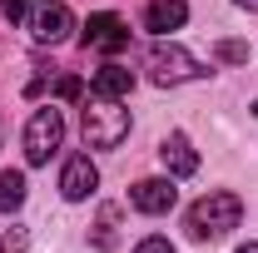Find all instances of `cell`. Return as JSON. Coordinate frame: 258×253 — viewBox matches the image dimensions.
<instances>
[{"mask_svg": "<svg viewBox=\"0 0 258 253\" xmlns=\"http://www.w3.org/2000/svg\"><path fill=\"white\" fill-rule=\"evenodd\" d=\"M64 144V119L55 104H45V109H35L30 124H25V159L30 164H50V154Z\"/></svg>", "mask_w": 258, "mask_h": 253, "instance_id": "obj_4", "label": "cell"}, {"mask_svg": "<svg viewBox=\"0 0 258 253\" xmlns=\"http://www.w3.org/2000/svg\"><path fill=\"white\" fill-rule=\"evenodd\" d=\"M159 159H164V169H169V179H189V174H199V154H194V144H189V134H164V144H159Z\"/></svg>", "mask_w": 258, "mask_h": 253, "instance_id": "obj_9", "label": "cell"}, {"mask_svg": "<svg viewBox=\"0 0 258 253\" xmlns=\"http://www.w3.org/2000/svg\"><path fill=\"white\" fill-rule=\"evenodd\" d=\"M114 223H119V209L104 204L99 209V223H95V248H114Z\"/></svg>", "mask_w": 258, "mask_h": 253, "instance_id": "obj_13", "label": "cell"}, {"mask_svg": "<svg viewBox=\"0 0 258 253\" xmlns=\"http://www.w3.org/2000/svg\"><path fill=\"white\" fill-rule=\"evenodd\" d=\"M184 20H189V5H184V0H149V5H144V25L154 35L179 30Z\"/></svg>", "mask_w": 258, "mask_h": 253, "instance_id": "obj_10", "label": "cell"}, {"mask_svg": "<svg viewBox=\"0 0 258 253\" xmlns=\"http://www.w3.org/2000/svg\"><path fill=\"white\" fill-rule=\"evenodd\" d=\"M134 90V75L124 65H99L95 70V95H109V99H124Z\"/></svg>", "mask_w": 258, "mask_h": 253, "instance_id": "obj_11", "label": "cell"}, {"mask_svg": "<svg viewBox=\"0 0 258 253\" xmlns=\"http://www.w3.org/2000/svg\"><path fill=\"white\" fill-rule=\"evenodd\" d=\"M238 253H258V243H243V248H238Z\"/></svg>", "mask_w": 258, "mask_h": 253, "instance_id": "obj_20", "label": "cell"}, {"mask_svg": "<svg viewBox=\"0 0 258 253\" xmlns=\"http://www.w3.org/2000/svg\"><path fill=\"white\" fill-rule=\"evenodd\" d=\"M233 5H243V10H258V0H233Z\"/></svg>", "mask_w": 258, "mask_h": 253, "instance_id": "obj_19", "label": "cell"}, {"mask_svg": "<svg viewBox=\"0 0 258 253\" xmlns=\"http://www.w3.org/2000/svg\"><path fill=\"white\" fill-rule=\"evenodd\" d=\"M144 70H149V80L169 90V85H189L204 75V65L194 60L184 45H174V40H159V45H149V55H144Z\"/></svg>", "mask_w": 258, "mask_h": 253, "instance_id": "obj_3", "label": "cell"}, {"mask_svg": "<svg viewBox=\"0 0 258 253\" xmlns=\"http://www.w3.org/2000/svg\"><path fill=\"white\" fill-rule=\"evenodd\" d=\"M80 124H85V144L90 149H119L129 139V109L109 95H90Z\"/></svg>", "mask_w": 258, "mask_h": 253, "instance_id": "obj_2", "label": "cell"}, {"mask_svg": "<svg viewBox=\"0 0 258 253\" xmlns=\"http://www.w3.org/2000/svg\"><path fill=\"white\" fill-rule=\"evenodd\" d=\"M214 60L219 65H248V45L243 40H219L214 45Z\"/></svg>", "mask_w": 258, "mask_h": 253, "instance_id": "obj_14", "label": "cell"}, {"mask_svg": "<svg viewBox=\"0 0 258 253\" xmlns=\"http://www.w3.org/2000/svg\"><path fill=\"white\" fill-rule=\"evenodd\" d=\"M70 30H75V15L64 0H40L30 10V35L40 45H60V40H70Z\"/></svg>", "mask_w": 258, "mask_h": 253, "instance_id": "obj_5", "label": "cell"}, {"mask_svg": "<svg viewBox=\"0 0 258 253\" xmlns=\"http://www.w3.org/2000/svg\"><path fill=\"white\" fill-rule=\"evenodd\" d=\"M85 45H90V50H104V55H119L129 45V25L119 15L99 10V15H90V25H85Z\"/></svg>", "mask_w": 258, "mask_h": 253, "instance_id": "obj_8", "label": "cell"}, {"mask_svg": "<svg viewBox=\"0 0 258 253\" xmlns=\"http://www.w3.org/2000/svg\"><path fill=\"white\" fill-rule=\"evenodd\" d=\"M129 204H134L139 214L159 219V214H169V209L179 204V189H174V179H139V184L129 189Z\"/></svg>", "mask_w": 258, "mask_h": 253, "instance_id": "obj_6", "label": "cell"}, {"mask_svg": "<svg viewBox=\"0 0 258 253\" xmlns=\"http://www.w3.org/2000/svg\"><path fill=\"white\" fill-rule=\"evenodd\" d=\"M253 114H258V104H253Z\"/></svg>", "mask_w": 258, "mask_h": 253, "instance_id": "obj_21", "label": "cell"}, {"mask_svg": "<svg viewBox=\"0 0 258 253\" xmlns=\"http://www.w3.org/2000/svg\"><path fill=\"white\" fill-rule=\"evenodd\" d=\"M95 184H99V169H95V159H90V154H70V159H64V169H60V194L70 199V204L90 199Z\"/></svg>", "mask_w": 258, "mask_h": 253, "instance_id": "obj_7", "label": "cell"}, {"mask_svg": "<svg viewBox=\"0 0 258 253\" xmlns=\"http://www.w3.org/2000/svg\"><path fill=\"white\" fill-rule=\"evenodd\" d=\"M238 219H243V199L238 194H228V189H214V194H204L199 204L189 209V238H224V233H233L238 228Z\"/></svg>", "mask_w": 258, "mask_h": 253, "instance_id": "obj_1", "label": "cell"}, {"mask_svg": "<svg viewBox=\"0 0 258 253\" xmlns=\"http://www.w3.org/2000/svg\"><path fill=\"white\" fill-rule=\"evenodd\" d=\"M25 204V174L20 169H0V214H15Z\"/></svg>", "mask_w": 258, "mask_h": 253, "instance_id": "obj_12", "label": "cell"}, {"mask_svg": "<svg viewBox=\"0 0 258 253\" xmlns=\"http://www.w3.org/2000/svg\"><path fill=\"white\" fill-rule=\"evenodd\" d=\"M0 10L10 20H30V0H0Z\"/></svg>", "mask_w": 258, "mask_h": 253, "instance_id": "obj_17", "label": "cell"}, {"mask_svg": "<svg viewBox=\"0 0 258 253\" xmlns=\"http://www.w3.org/2000/svg\"><path fill=\"white\" fill-rule=\"evenodd\" d=\"M0 253H25V228H5V238H0Z\"/></svg>", "mask_w": 258, "mask_h": 253, "instance_id": "obj_15", "label": "cell"}, {"mask_svg": "<svg viewBox=\"0 0 258 253\" xmlns=\"http://www.w3.org/2000/svg\"><path fill=\"white\" fill-rule=\"evenodd\" d=\"M55 95H60V99H80V95H85V85H80L75 75H64L60 85H55Z\"/></svg>", "mask_w": 258, "mask_h": 253, "instance_id": "obj_16", "label": "cell"}, {"mask_svg": "<svg viewBox=\"0 0 258 253\" xmlns=\"http://www.w3.org/2000/svg\"><path fill=\"white\" fill-rule=\"evenodd\" d=\"M134 253H174V243H169V238H159V233H149V238H144Z\"/></svg>", "mask_w": 258, "mask_h": 253, "instance_id": "obj_18", "label": "cell"}]
</instances>
